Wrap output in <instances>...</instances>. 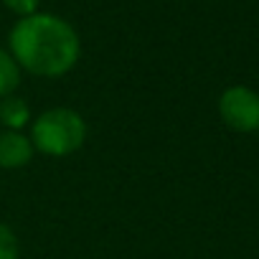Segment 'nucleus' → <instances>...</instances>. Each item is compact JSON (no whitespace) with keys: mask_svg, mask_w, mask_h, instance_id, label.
Wrapping results in <instances>:
<instances>
[{"mask_svg":"<svg viewBox=\"0 0 259 259\" xmlns=\"http://www.w3.org/2000/svg\"><path fill=\"white\" fill-rule=\"evenodd\" d=\"M8 51L21 71L41 79H59L79 64L81 41L69 21L38 11L16 21L8 33Z\"/></svg>","mask_w":259,"mask_h":259,"instance_id":"nucleus-1","label":"nucleus"},{"mask_svg":"<svg viewBox=\"0 0 259 259\" xmlns=\"http://www.w3.org/2000/svg\"><path fill=\"white\" fill-rule=\"evenodd\" d=\"M21 87V66L11 56L8 49H0V99L16 94Z\"/></svg>","mask_w":259,"mask_h":259,"instance_id":"nucleus-6","label":"nucleus"},{"mask_svg":"<svg viewBox=\"0 0 259 259\" xmlns=\"http://www.w3.org/2000/svg\"><path fill=\"white\" fill-rule=\"evenodd\" d=\"M31 104L18 97V94H11V97H3L0 99V124L3 130H16V133H23V127L31 124Z\"/></svg>","mask_w":259,"mask_h":259,"instance_id":"nucleus-5","label":"nucleus"},{"mask_svg":"<svg viewBox=\"0 0 259 259\" xmlns=\"http://www.w3.org/2000/svg\"><path fill=\"white\" fill-rule=\"evenodd\" d=\"M36 150L28 135L16 133V130H3L0 133V168L3 170H18L26 168L33 160Z\"/></svg>","mask_w":259,"mask_h":259,"instance_id":"nucleus-4","label":"nucleus"},{"mask_svg":"<svg viewBox=\"0 0 259 259\" xmlns=\"http://www.w3.org/2000/svg\"><path fill=\"white\" fill-rule=\"evenodd\" d=\"M219 114L234 133H256L259 130V94L244 84H234L219 97Z\"/></svg>","mask_w":259,"mask_h":259,"instance_id":"nucleus-3","label":"nucleus"},{"mask_svg":"<svg viewBox=\"0 0 259 259\" xmlns=\"http://www.w3.org/2000/svg\"><path fill=\"white\" fill-rule=\"evenodd\" d=\"M21 256V241L18 234L0 221V259H18Z\"/></svg>","mask_w":259,"mask_h":259,"instance_id":"nucleus-7","label":"nucleus"},{"mask_svg":"<svg viewBox=\"0 0 259 259\" xmlns=\"http://www.w3.org/2000/svg\"><path fill=\"white\" fill-rule=\"evenodd\" d=\"M6 8L11 13H16L18 18H26V16H33L38 13V6H41V0H3Z\"/></svg>","mask_w":259,"mask_h":259,"instance_id":"nucleus-8","label":"nucleus"},{"mask_svg":"<svg viewBox=\"0 0 259 259\" xmlns=\"http://www.w3.org/2000/svg\"><path fill=\"white\" fill-rule=\"evenodd\" d=\"M87 119L71 107H51L31 119L33 150L49 158L74 155L87 143Z\"/></svg>","mask_w":259,"mask_h":259,"instance_id":"nucleus-2","label":"nucleus"}]
</instances>
